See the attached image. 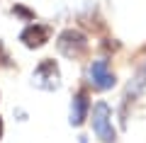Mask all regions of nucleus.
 Instances as JSON below:
<instances>
[{
  "label": "nucleus",
  "instance_id": "nucleus-5",
  "mask_svg": "<svg viewBox=\"0 0 146 143\" xmlns=\"http://www.w3.org/2000/svg\"><path fill=\"white\" fill-rule=\"evenodd\" d=\"M90 80H93V85L100 87V90H110V87H115L117 78H115V73H110L107 61H95L93 66H90Z\"/></svg>",
  "mask_w": 146,
  "mask_h": 143
},
{
  "label": "nucleus",
  "instance_id": "nucleus-1",
  "mask_svg": "<svg viewBox=\"0 0 146 143\" xmlns=\"http://www.w3.org/2000/svg\"><path fill=\"white\" fill-rule=\"evenodd\" d=\"M56 46H58V51H61L63 56L80 58L85 51H88V39H85V34H83V32H78V29H66V32L58 34Z\"/></svg>",
  "mask_w": 146,
  "mask_h": 143
},
{
  "label": "nucleus",
  "instance_id": "nucleus-2",
  "mask_svg": "<svg viewBox=\"0 0 146 143\" xmlns=\"http://www.w3.org/2000/svg\"><path fill=\"white\" fill-rule=\"evenodd\" d=\"M112 112H110V107L105 102H98L93 107V131L98 133V138H102L105 143H112L117 138L115 129H112Z\"/></svg>",
  "mask_w": 146,
  "mask_h": 143
},
{
  "label": "nucleus",
  "instance_id": "nucleus-7",
  "mask_svg": "<svg viewBox=\"0 0 146 143\" xmlns=\"http://www.w3.org/2000/svg\"><path fill=\"white\" fill-rule=\"evenodd\" d=\"M15 12H17V15H22V17H27V20H32V12H27L25 7H15Z\"/></svg>",
  "mask_w": 146,
  "mask_h": 143
},
{
  "label": "nucleus",
  "instance_id": "nucleus-6",
  "mask_svg": "<svg viewBox=\"0 0 146 143\" xmlns=\"http://www.w3.org/2000/svg\"><path fill=\"white\" fill-rule=\"evenodd\" d=\"M88 109H90L88 95H85V92H78L76 100H73V107H71V124L73 126H80V124L88 119Z\"/></svg>",
  "mask_w": 146,
  "mask_h": 143
},
{
  "label": "nucleus",
  "instance_id": "nucleus-8",
  "mask_svg": "<svg viewBox=\"0 0 146 143\" xmlns=\"http://www.w3.org/2000/svg\"><path fill=\"white\" fill-rule=\"evenodd\" d=\"M0 138H3V117H0Z\"/></svg>",
  "mask_w": 146,
  "mask_h": 143
},
{
  "label": "nucleus",
  "instance_id": "nucleus-3",
  "mask_svg": "<svg viewBox=\"0 0 146 143\" xmlns=\"http://www.w3.org/2000/svg\"><path fill=\"white\" fill-rule=\"evenodd\" d=\"M58 66L56 61H51V58H44L39 66H36L34 71V85L42 87V90H56L58 87Z\"/></svg>",
  "mask_w": 146,
  "mask_h": 143
},
{
  "label": "nucleus",
  "instance_id": "nucleus-4",
  "mask_svg": "<svg viewBox=\"0 0 146 143\" xmlns=\"http://www.w3.org/2000/svg\"><path fill=\"white\" fill-rule=\"evenodd\" d=\"M49 36H51L49 27L34 22V24H29V27H25V29H22L20 41L27 46V49H39V46H44V44L49 41Z\"/></svg>",
  "mask_w": 146,
  "mask_h": 143
}]
</instances>
